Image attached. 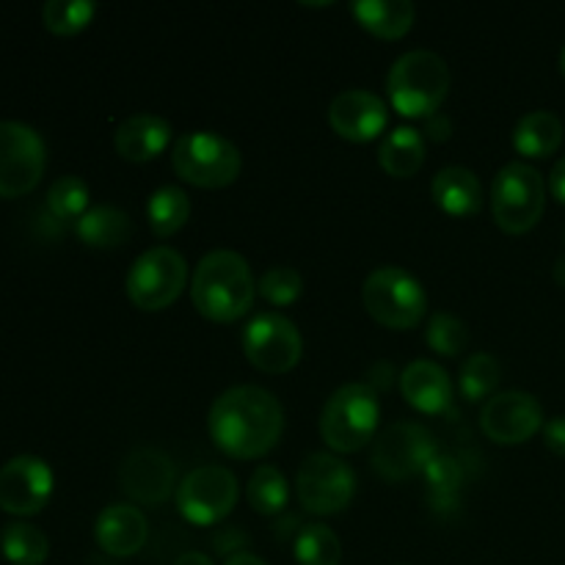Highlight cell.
I'll return each mask as SVG.
<instances>
[{
    "instance_id": "cell-27",
    "label": "cell",
    "mask_w": 565,
    "mask_h": 565,
    "mask_svg": "<svg viewBox=\"0 0 565 565\" xmlns=\"http://www.w3.org/2000/svg\"><path fill=\"white\" fill-rule=\"evenodd\" d=\"M0 552L11 565H42L50 555V541L36 524L9 522L0 530Z\"/></svg>"
},
{
    "instance_id": "cell-39",
    "label": "cell",
    "mask_w": 565,
    "mask_h": 565,
    "mask_svg": "<svg viewBox=\"0 0 565 565\" xmlns=\"http://www.w3.org/2000/svg\"><path fill=\"white\" fill-rule=\"evenodd\" d=\"M224 565H268L263 561V557L252 555V552H235V555H230V561Z\"/></svg>"
},
{
    "instance_id": "cell-29",
    "label": "cell",
    "mask_w": 565,
    "mask_h": 565,
    "mask_svg": "<svg viewBox=\"0 0 565 565\" xmlns=\"http://www.w3.org/2000/svg\"><path fill=\"white\" fill-rule=\"evenodd\" d=\"M296 561L298 565H340L342 544L334 535V530L318 522L298 530Z\"/></svg>"
},
{
    "instance_id": "cell-20",
    "label": "cell",
    "mask_w": 565,
    "mask_h": 565,
    "mask_svg": "<svg viewBox=\"0 0 565 565\" xmlns=\"http://www.w3.org/2000/svg\"><path fill=\"white\" fill-rule=\"evenodd\" d=\"M401 392L412 408L423 414H441L452 403V381L441 364L417 359L401 373Z\"/></svg>"
},
{
    "instance_id": "cell-38",
    "label": "cell",
    "mask_w": 565,
    "mask_h": 565,
    "mask_svg": "<svg viewBox=\"0 0 565 565\" xmlns=\"http://www.w3.org/2000/svg\"><path fill=\"white\" fill-rule=\"evenodd\" d=\"M428 130L436 141H447V136H450V121H447L445 114H434L428 119Z\"/></svg>"
},
{
    "instance_id": "cell-33",
    "label": "cell",
    "mask_w": 565,
    "mask_h": 565,
    "mask_svg": "<svg viewBox=\"0 0 565 565\" xmlns=\"http://www.w3.org/2000/svg\"><path fill=\"white\" fill-rule=\"evenodd\" d=\"M425 340H428L430 351L441 353V356H458L469 345V329L456 315L434 312L428 320Z\"/></svg>"
},
{
    "instance_id": "cell-13",
    "label": "cell",
    "mask_w": 565,
    "mask_h": 565,
    "mask_svg": "<svg viewBox=\"0 0 565 565\" xmlns=\"http://www.w3.org/2000/svg\"><path fill=\"white\" fill-rule=\"evenodd\" d=\"M237 497H241L237 478L226 467H218V463L196 467L177 486V508H180V513L191 524H202V527L230 516L232 508L237 505Z\"/></svg>"
},
{
    "instance_id": "cell-42",
    "label": "cell",
    "mask_w": 565,
    "mask_h": 565,
    "mask_svg": "<svg viewBox=\"0 0 565 565\" xmlns=\"http://www.w3.org/2000/svg\"><path fill=\"white\" fill-rule=\"evenodd\" d=\"M561 72H563V77H565V47H563V53H561Z\"/></svg>"
},
{
    "instance_id": "cell-32",
    "label": "cell",
    "mask_w": 565,
    "mask_h": 565,
    "mask_svg": "<svg viewBox=\"0 0 565 565\" xmlns=\"http://www.w3.org/2000/svg\"><path fill=\"white\" fill-rule=\"evenodd\" d=\"M97 14V6L92 0H47L42 6L44 28L61 36H72L88 28V22Z\"/></svg>"
},
{
    "instance_id": "cell-7",
    "label": "cell",
    "mask_w": 565,
    "mask_h": 565,
    "mask_svg": "<svg viewBox=\"0 0 565 565\" xmlns=\"http://www.w3.org/2000/svg\"><path fill=\"white\" fill-rule=\"evenodd\" d=\"M171 166L185 182L199 188H224L237 180L243 154L230 138L213 130L182 132L171 149Z\"/></svg>"
},
{
    "instance_id": "cell-22",
    "label": "cell",
    "mask_w": 565,
    "mask_h": 565,
    "mask_svg": "<svg viewBox=\"0 0 565 565\" xmlns=\"http://www.w3.org/2000/svg\"><path fill=\"white\" fill-rule=\"evenodd\" d=\"M351 11L364 31L381 39L406 36L417 17L412 0H356L351 3Z\"/></svg>"
},
{
    "instance_id": "cell-2",
    "label": "cell",
    "mask_w": 565,
    "mask_h": 565,
    "mask_svg": "<svg viewBox=\"0 0 565 565\" xmlns=\"http://www.w3.org/2000/svg\"><path fill=\"white\" fill-rule=\"evenodd\" d=\"M191 298L199 312L215 323L241 320L257 298V281L246 257L232 248L204 254L191 281Z\"/></svg>"
},
{
    "instance_id": "cell-1",
    "label": "cell",
    "mask_w": 565,
    "mask_h": 565,
    "mask_svg": "<svg viewBox=\"0 0 565 565\" xmlns=\"http://www.w3.org/2000/svg\"><path fill=\"white\" fill-rule=\"evenodd\" d=\"M207 428L221 452L252 461L274 450L276 441L281 439L285 408L279 397L263 386H230L215 397Z\"/></svg>"
},
{
    "instance_id": "cell-36",
    "label": "cell",
    "mask_w": 565,
    "mask_h": 565,
    "mask_svg": "<svg viewBox=\"0 0 565 565\" xmlns=\"http://www.w3.org/2000/svg\"><path fill=\"white\" fill-rule=\"evenodd\" d=\"M544 441L555 456H565V414H557L544 423Z\"/></svg>"
},
{
    "instance_id": "cell-12",
    "label": "cell",
    "mask_w": 565,
    "mask_h": 565,
    "mask_svg": "<svg viewBox=\"0 0 565 565\" xmlns=\"http://www.w3.org/2000/svg\"><path fill=\"white\" fill-rule=\"evenodd\" d=\"M243 353L257 370L270 375L287 373L301 362L303 337L281 312H259L243 329Z\"/></svg>"
},
{
    "instance_id": "cell-31",
    "label": "cell",
    "mask_w": 565,
    "mask_h": 565,
    "mask_svg": "<svg viewBox=\"0 0 565 565\" xmlns=\"http://www.w3.org/2000/svg\"><path fill=\"white\" fill-rule=\"evenodd\" d=\"M88 199H92V191L86 180L77 174H64L50 185L47 210L58 221H77L88 210Z\"/></svg>"
},
{
    "instance_id": "cell-26",
    "label": "cell",
    "mask_w": 565,
    "mask_h": 565,
    "mask_svg": "<svg viewBox=\"0 0 565 565\" xmlns=\"http://www.w3.org/2000/svg\"><path fill=\"white\" fill-rule=\"evenodd\" d=\"M191 218V196L180 185H160L149 193L147 221L158 237H171Z\"/></svg>"
},
{
    "instance_id": "cell-3",
    "label": "cell",
    "mask_w": 565,
    "mask_h": 565,
    "mask_svg": "<svg viewBox=\"0 0 565 565\" xmlns=\"http://www.w3.org/2000/svg\"><path fill=\"white\" fill-rule=\"evenodd\" d=\"M386 92L397 114L408 119H430L439 114V105L450 92L447 61L434 50H408L392 64Z\"/></svg>"
},
{
    "instance_id": "cell-23",
    "label": "cell",
    "mask_w": 565,
    "mask_h": 565,
    "mask_svg": "<svg viewBox=\"0 0 565 565\" xmlns=\"http://www.w3.org/2000/svg\"><path fill=\"white\" fill-rule=\"evenodd\" d=\"M563 143V121L552 110H530L513 127V147L524 158H550Z\"/></svg>"
},
{
    "instance_id": "cell-40",
    "label": "cell",
    "mask_w": 565,
    "mask_h": 565,
    "mask_svg": "<svg viewBox=\"0 0 565 565\" xmlns=\"http://www.w3.org/2000/svg\"><path fill=\"white\" fill-rule=\"evenodd\" d=\"M174 565H215V563L210 561L207 555H202V552H185V555L177 557Z\"/></svg>"
},
{
    "instance_id": "cell-5",
    "label": "cell",
    "mask_w": 565,
    "mask_h": 565,
    "mask_svg": "<svg viewBox=\"0 0 565 565\" xmlns=\"http://www.w3.org/2000/svg\"><path fill=\"white\" fill-rule=\"evenodd\" d=\"M489 199L497 226L508 235H524L544 215L546 182L535 166L513 160L494 174Z\"/></svg>"
},
{
    "instance_id": "cell-34",
    "label": "cell",
    "mask_w": 565,
    "mask_h": 565,
    "mask_svg": "<svg viewBox=\"0 0 565 565\" xmlns=\"http://www.w3.org/2000/svg\"><path fill=\"white\" fill-rule=\"evenodd\" d=\"M423 478L425 483H428L430 494L436 497V502H452L463 483V469L456 456L439 450L428 463H425Z\"/></svg>"
},
{
    "instance_id": "cell-28",
    "label": "cell",
    "mask_w": 565,
    "mask_h": 565,
    "mask_svg": "<svg viewBox=\"0 0 565 565\" xmlns=\"http://www.w3.org/2000/svg\"><path fill=\"white\" fill-rule=\"evenodd\" d=\"M248 505L257 513H265V516H276L287 508V500H290V483H287L285 475L279 472L270 463H263V467L254 469V475L248 478L246 486Z\"/></svg>"
},
{
    "instance_id": "cell-24",
    "label": "cell",
    "mask_w": 565,
    "mask_h": 565,
    "mask_svg": "<svg viewBox=\"0 0 565 565\" xmlns=\"http://www.w3.org/2000/svg\"><path fill=\"white\" fill-rule=\"evenodd\" d=\"M379 163L386 174L406 180L414 177L425 163V138L414 127L401 125L384 136L379 143Z\"/></svg>"
},
{
    "instance_id": "cell-21",
    "label": "cell",
    "mask_w": 565,
    "mask_h": 565,
    "mask_svg": "<svg viewBox=\"0 0 565 565\" xmlns=\"http://www.w3.org/2000/svg\"><path fill=\"white\" fill-rule=\"evenodd\" d=\"M430 196L445 213L472 215L483 204V185H480L478 174L467 166H445L434 174Z\"/></svg>"
},
{
    "instance_id": "cell-37",
    "label": "cell",
    "mask_w": 565,
    "mask_h": 565,
    "mask_svg": "<svg viewBox=\"0 0 565 565\" xmlns=\"http://www.w3.org/2000/svg\"><path fill=\"white\" fill-rule=\"evenodd\" d=\"M550 191H552V196L557 199V202L565 204V154H563L561 160H557L555 169H552Z\"/></svg>"
},
{
    "instance_id": "cell-19",
    "label": "cell",
    "mask_w": 565,
    "mask_h": 565,
    "mask_svg": "<svg viewBox=\"0 0 565 565\" xmlns=\"http://www.w3.org/2000/svg\"><path fill=\"white\" fill-rule=\"evenodd\" d=\"M174 130H171L169 119L158 114H132L119 121L114 132L116 152L132 163H147V160L158 158L163 149H169Z\"/></svg>"
},
{
    "instance_id": "cell-11",
    "label": "cell",
    "mask_w": 565,
    "mask_h": 565,
    "mask_svg": "<svg viewBox=\"0 0 565 565\" xmlns=\"http://www.w3.org/2000/svg\"><path fill=\"white\" fill-rule=\"evenodd\" d=\"M436 439L423 423H392L373 439V463L375 472L384 480L401 483V480L423 475L425 463L436 456Z\"/></svg>"
},
{
    "instance_id": "cell-25",
    "label": "cell",
    "mask_w": 565,
    "mask_h": 565,
    "mask_svg": "<svg viewBox=\"0 0 565 565\" xmlns=\"http://www.w3.org/2000/svg\"><path fill=\"white\" fill-rule=\"evenodd\" d=\"M75 232L86 246L116 248L132 235V221L114 204H94L75 221Z\"/></svg>"
},
{
    "instance_id": "cell-17",
    "label": "cell",
    "mask_w": 565,
    "mask_h": 565,
    "mask_svg": "<svg viewBox=\"0 0 565 565\" xmlns=\"http://www.w3.org/2000/svg\"><path fill=\"white\" fill-rule=\"evenodd\" d=\"M329 125L345 141H373L390 125V108L367 88H345L331 99Z\"/></svg>"
},
{
    "instance_id": "cell-18",
    "label": "cell",
    "mask_w": 565,
    "mask_h": 565,
    "mask_svg": "<svg viewBox=\"0 0 565 565\" xmlns=\"http://www.w3.org/2000/svg\"><path fill=\"white\" fill-rule=\"evenodd\" d=\"M94 535H97L99 550L108 552L110 557H132L147 544L149 522L130 502H116L99 513Z\"/></svg>"
},
{
    "instance_id": "cell-10",
    "label": "cell",
    "mask_w": 565,
    "mask_h": 565,
    "mask_svg": "<svg viewBox=\"0 0 565 565\" xmlns=\"http://www.w3.org/2000/svg\"><path fill=\"white\" fill-rule=\"evenodd\" d=\"M296 491L303 511L331 516L351 505L356 494V472L331 452H312L298 469Z\"/></svg>"
},
{
    "instance_id": "cell-6",
    "label": "cell",
    "mask_w": 565,
    "mask_h": 565,
    "mask_svg": "<svg viewBox=\"0 0 565 565\" xmlns=\"http://www.w3.org/2000/svg\"><path fill=\"white\" fill-rule=\"evenodd\" d=\"M362 298L370 318L395 331L414 329L425 318V309H428L423 281L408 274L406 268H397V265L375 268L364 279Z\"/></svg>"
},
{
    "instance_id": "cell-9",
    "label": "cell",
    "mask_w": 565,
    "mask_h": 565,
    "mask_svg": "<svg viewBox=\"0 0 565 565\" xmlns=\"http://www.w3.org/2000/svg\"><path fill=\"white\" fill-rule=\"evenodd\" d=\"M47 166V147L25 121H0V199H20L39 185Z\"/></svg>"
},
{
    "instance_id": "cell-15",
    "label": "cell",
    "mask_w": 565,
    "mask_h": 565,
    "mask_svg": "<svg viewBox=\"0 0 565 565\" xmlns=\"http://www.w3.org/2000/svg\"><path fill=\"white\" fill-rule=\"evenodd\" d=\"M53 469L39 456H14L0 467V508L14 516H33L53 497Z\"/></svg>"
},
{
    "instance_id": "cell-30",
    "label": "cell",
    "mask_w": 565,
    "mask_h": 565,
    "mask_svg": "<svg viewBox=\"0 0 565 565\" xmlns=\"http://www.w3.org/2000/svg\"><path fill=\"white\" fill-rule=\"evenodd\" d=\"M500 362H497L491 353L480 351L472 353V356L463 359L461 364V379H458V386H461L463 397L472 403L478 401H489L491 395H497V384H500Z\"/></svg>"
},
{
    "instance_id": "cell-16",
    "label": "cell",
    "mask_w": 565,
    "mask_h": 565,
    "mask_svg": "<svg viewBox=\"0 0 565 565\" xmlns=\"http://www.w3.org/2000/svg\"><path fill=\"white\" fill-rule=\"evenodd\" d=\"M119 483L130 500L141 502V505H160V502H166L174 494L177 467L163 450L136 447L121 461Z\"/></svg>"
},
{
    "instance_id": "cell-14",
    "label": "cell",
    "mask_w": 565,
    "mask_h": 565,
    "mask_svg": "<svg viewBox=\"0 0 565 565\" xmlns=\"http://www.w3.org/2000/svg\"><path fill=\"white\" fill-rule=\"evenodd\" d=\"M480 428L497 445H524L544 428V408L539 397L522 390H505L483 403Z\"/></svg>"
},
{
    "instance_id": "cell-4",
    "label": "cell",
    "mask_w": 565,
    "mask_h": 565,
    "mask_svg": "<svg viewBox=\"0 0 565 565\" xmlns=\"http://www.w3.org/2000/svg\"><path fill=\"white\" fill-rule=\"evenodd\" d=\"M381 406L375 386L345 384L320 412V436L334 452H359L375 439Z\"/></svg>"
},
{
    "instance_id": "cell-8",
    "label": "cell",
    "mask_w": 565,
    "mask_h": 565,
    "mask_svg": "<svg viewBox=\"0 0 565 565\" xmlns=\"http://www.w3.org/2000/svg\"><path fill=\"white\" fill-rule=\"evenodd\" d=\"M185 285L188 263L171 246L147 248L127 270V298L143 312H160L171 307Z\"/></svg>"
},
{
    "instance_id": "cell-35",
    "label": "cell",
    "mask_w": 565,
    "mask_h": 565,
    "mask_svg": "<svg viewBox=\"0 0 565 565\" xmlns=\"http://www.w3.org/2000/svg\"><path fill=\"white\" fill-rule=\"evenodd\" d=\"M257 292L274 307H290L303 292V276L290 265H274L257 281Z\"/></svg>"
},
{
    "instance_id": "cell-41",
    "label": "cell",
    "mask_w": 565,
    "mask_h": 565,
    "mask_svg": "<svg viewBox=\"0 0 565 565\" xmlns=\"http://www.w3.org/2000/svg\"><path fill=\"white\" fill-rule=\"evenodd\" d=\"M552 276H555L557 285L565 287V257L557 259V263H555V270H552Z\"/></svg>"
}]
</instances>
